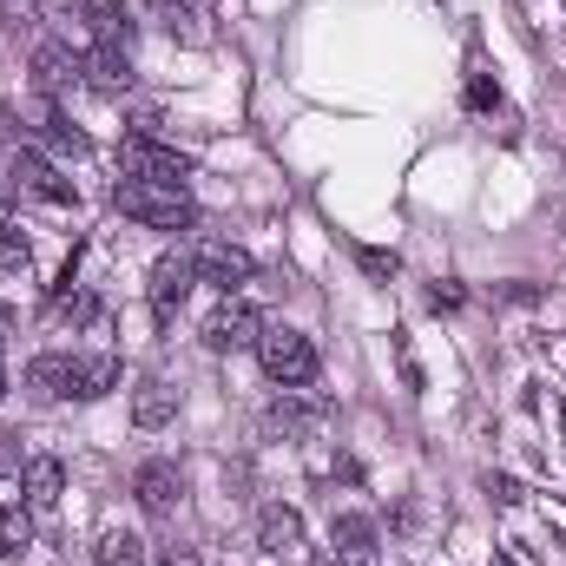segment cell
I'll list each match as a JSON object with an SVG mask.
<instances>
[{
	"mask_svg": "<svg viewBox=\"0 0 566 566\" xmlns=\"http://www.w3.org/2000/svg\"><path fill=\"white\" fill-rule=\"evenodd\" d=\"M113 205H119L126 218L151 224V231H191V224H198V205H191V191H185V185L119 178V185H113Z\"/></svg>",
	"mask_w": 566,
	"mask_h": 566,
	"instance_id": "cell-1",
	"label": "cell"
},
{
	"mask_svg": "<svg viewBox=\"0 0 566 566\" xmlns=\"http://www.w3.org/2000/svg\"><path fill=\"white\" fill-rule=\"evenodd\" d=\"M33 80H40V93H66V86L86 80V53H73L66 40H40L33 46Z\"/></svg>",
	"mask_w": 566,
	"mask_h": 566,
	"instance_id": "cell-6",
	"label": "cell"
},
{
	"mask_svg": "<svg viewBox=\"0 0 566 566\" xmlns=\"http://www.w3.org/2000/svg\"><path fill=\"white\" fill-rule=\"evenodd\" d=\"M356 264H363V277H376V283L396 277V251H356Z\"/></svg>",
	"mask_w": 566,
	"mask_h": 566,
	"instance_id": "cell-23",
	"label": "cell"
},
{
	"mask_svg": "<svg viewBox=\"0 0 566 566\" xmlns=\"http://www.w3.org/2000/svg\"><path fill=\"white\" fill-rule=\"evenodd\" d=\"M258 363H264V376L277 389H310L316 382V343L303 329H290V323H271L258 336Z\"/></svg>",
	"mask_w": 566,
	"mask_h": 566,
	"instance_id": "cell-2",
	"label": "cell"
},
{
	"mask_svg": "<svg viewBox=\"0 0 566 566\" xmlns=\"http://www.w3.org/2000/svg\"><path fill=\"white\" fill-rule=\"evenodd\" d=\"M303 389H283V402H271V428H283V434H303L310 422H323L329 416V402H296Z\"/></svg>",
	"mask_w": 566,
	"mask_h": 566,
	"instance_id": "cell-19",
	"label": "cell"
},
{
	"mask_svg": "<svg viewBox=\"0 0 566 566\" xmlns=\"http://www.w3.org/2000/svg\"><path fill=\"white\" fill-rule=\"evenodd\" d=\"M119 356H86V363H73V396L80 402H99L106 389H119Z\"/></svg>",
	"mask_w": 566,
	"mask_h": 566,
	"instance_id": "cell-15",
	"label": "cell"
},
{
	"mask_svg": "<svg viewBox=\"0 0 566 566\" xmlns=\"http://www.w3.org/2000/svg\"><path fill=\"white\" fill-rule=\"evenodd\" d=\"M13 191H33V198H46V205H73V198H80L73 178H60L40 151H13Z\"/></svg>",
	"mask_w": 566,
	"mask_h": 566,
	"instance_id": "cell-8",
	"label": "cell"
},
{
	"mask_svg": "<svg viewBox=\"0 0 566 566\" xmlns=\"http://www.w3.org/2000/svg\"><path fill=\"white\" fill-rule=\"evenodd\" d=\"M165 566H198V554L191 547H165Z\"/></svg>",
	"mask_w": 566,
	"mask_h": 566,
	"instance_id": "cell-26",
	"label": "cell"
},
{
	"mask_svg": "<svg viewBox=\"0 0 566 566\" xmlns=\"http://www.w3.org/2000/svg\"><path fill=\"white\" fill-rule=\"evenodd\" d=\"M171 416H178V389H171L165 376H139V389H133V422L165 428Z\"/></svg>",
	"mask_w": 566,
	"mask_h": 566,
	"instance_id": "cell-13",
	"label": "cell"
},
{
	"mask_svg": "<svg viewBox=\"0 0 566 566\" xmlns=\"http://www.w3.org/2000/svg\"><path fill=\"white\" fill-rule=\"evenodd\" d=\"M86 27H93V40L99 46H126L133 40V20H126V7L119 0H86V13H80Z\"/></svg>",
	"mask_w": 566,
	"mask_h": 566,
	"instance_id": "cell-16",
	"label": "cell"
},
{
	"mask_svg": "<svg viewBox=\"0 0 566 566\" xmlns=\"http://www.w3.org/2000/svg\"><path fill=\"white\" fill-rule=\"evenodd\" d=\"M329 541H336L343 560H369V554H376V521H363V514H336Z\"/></svg>",
	"mask_w": 566,
	"mask_h": 566,
	"instance_id": "cell-18",
	"label": "cell"
},
{
	"mask_svg": "<svg viewBox=\"0 0 566 566\" xmlns=\"http://www.w3.org/2000/svg\"><path fill=\"white\" fill-rule=\"evenodd\" d=\"M119 165H126V178H151V185H185L191 178V158L185 151L151 145V139H126L119 145Z\"/></svg>",
	"mask_w": 566,
	"mask_h": 566,
	"instance_id": "cell-3",
	"label": "cell"
},
{
	"mask_svg": "<svg viewBox=\"0 0 566 566\" xmlns=\"http://www.w3.org/2000/svg\"><path fill=\"white\" fill-rule=\"evenodd\" d=\"M7 336H13V303H0V349H7Z\"/></svg>",
	"mask_w": 566,
	"mask_h": 566,
	"instance_id": "cell-27",
	"label": "cell"
},
{
	"mask_svg": "<svg viewBox=\"0 0 566 566\" xmlns=\"http://www.w3.org/2000/svg\"><path fill=\"white\" fill-rule=\"evenodd\" d=\"M40 139L60 145V151H73V158H86V133H73V126H66L60 113H46V119H40Z\"/></svg>",
	"mask_w": 566,
	"mask_h": 566,
	"instance_id": "cell-21",
	"label": "cell"
},
{
	"mask_svg": "<svg viewBox=\"0 0 566 566\" xmlns=\"http://www.w3.org/2000/svg\"><path fill=\"white\" fill-rule=\"evenodd\" d=\"M468 106H474V113H494V106H501V86L474 80V86H468Z\"/></svg>",
	"mask_w": 566,
	"mask_h": 566,
	"instance_id": "cell-24",
	"label": "cell"
},
{
	"mask_svg": "<svg viewBox=\"0 0 566 566\" xmlns=\"http://www.w3.org/2000/svg\"><path fill=\"white\" fill-rule=\"evenodd\" d=\"M93 566H145V541L133 527H106L93 541Z\"/></svg>",
	"mask_w": 566,
	"mask_h": 566,
	"instance_id": "cell-17",
	"label": "cell"
},
{
	"mask_svg": "<svg viewBox=\"0 0 566 566\" xmlns=\"http://www.w3.org/2000/svg\"><path fill=\"white\" fill-rule=\"evenodd\" d=\"M191 264H198V277L218 283L224 296H231L238 283H251V271H258V264H251V251H244V244H224V238H211V244H205Z\"/></svg>",
	"mask_w": 566,
	"mask_h": 566,
	"instance_id": "cell-7",
	"label": "cell"
},
{
	"mask_svg": "<svg viewBox=\"0 0 566 566\" xmlns=\"http://www.w3.org/2000/svg\"><path fill=\"white\" fill-rule=\"evenodd\" d=\"M7 198H13V185H0V205H7Z\"/></svg>",
	"mask_w": 566,
	"mask_h": 566,
	"instance_id": "cell-31",
	"label": "cell"
},
{
	"mask_svg": "<svg viewBox=\"0 0 566 566\" xmlns=\"http://www.w3.org/2000/svg\"><path fill=\"white\" fill-rule=\"evenodd\" d=\"M20 494H27V507H60V494H66V468L53 461V454H33L27 468H20Z\"/></svg>",
	"mask_w": 566,
	"mask_h": 566,
	"instance_id": "cell-10",
	"label": "cell"
},
{
	"mask_svg": "<svg viewBox=\"0 0 566 566\" xmlns=\"http://www.w3.org/2000/svg\"><path fill=\"white\" fill-rule=\"evenodd\" d=\"M53 13H73V20H80V13H86V0H53Z\"/></svg>",
	"mask_w": 566,
	"mask_h": 566,
	"instance_id": "cell-28",
	"label": "cell"
},
{
	"mask_svg": "<svg viewBox=\"0 0 566 566\" xmlns=\"http://www.w3.org/2000/svg\"><path fill=\"white\" fill-rule=\"evenodd\" d=\"M494 566H521V560H514V554H494Z\"/></svg>",
	"mask_w": 566,
	"mask_h": 566,
	"instance_id": "cell-30",
	"label": "cell"
},
{
	"mask_svg": "<svg viewBox=\"0 0 566 566\" xmlns=\"http://www.w3.org/2000/svg\"><path fill=\"white\" fill-rule=\"evenodd\" d=\"M258 547L277 554V560H296V554H303V514H296V507H264V521H258Z\"/></svg>",
	"mask_w": 566,
	"mask_h": 566,
	"instance_id": "cell-11",
	"label": "cell"
},
{
	"mask_svg": "<svg viewBox=\"0 0 566 566\" xmlns=\"http://www.w3.org/2000/svg\"><path fill=\"white\" fill-rule=\"evenodd\" d=\"M191 283H198V264L171 251V258L151 264V303H158V310H178V303L191 296Z\"/></svg>",
	"mask_w": 566,
	"mask_h": 566,
	"instance_id": "cell-12",
	"label": "cell"
},
{
	"mask_svg": "<svg viewBox=\"0 0 566 566\" xmlns=\"http://www.w3.org/2000/svg\"><path fill=\"white\" fill-rule=\"evenodd\" d=\"M33 547V514L27 507H0V554H27Z\"/></svg>",
	"mask_w": 566,
	"mask_h": 566,
	"instance_id": "cell-20",
	"label": "cell"
},
{
	"mask_svg": "<svg viewBox=\"0 0 566 566\" xmlns=\"http://www.w3.org/2000/svg\"><path fill=\"white\" fill-rule=\"evenodd\" d=\"M86 86L106 93V99L133 93V60H126V46H93V53H86Z\"/></svg>",
	"mask_w": 566,
	"mask_h": 566,
	"instance_id": "cell-9",
	"label": "cell"
},
{
	"mask_svg": "<svg viewBox=\"0 0 566 566\" xmlns=\"http://www.w3.org/2000/svg\"><path fill=\"white\" fill-rule=\"evenodd\" d=\"M27 264H33V244L0 218V271H27Z\"/></svg>",
	"mask_w": 566,
	"mask_h": 566,
	"instance_id": "cell-22",
	"label": "cell"
},
{
	"mask_svg": "<svg viewBox=\"0 0 566 566\" xmlns=\"http://www.w3.org/2000/svg\"><path fill=\"white\" fill-rule=\"evenodd\" d=\"M13 468H27V461H20V434L0 428V474H13Z\"/></svg>",
	"mask_w": 566,
	"mask_h": 566,
	"instance_id": "cell-25",
	"label": "cell"
},
{
	"mask_svg": "<svg viewBox=\"0 0 566 566\" xmlns=\"http://www.w3.org/2000/svg\"><path fill=\"white\" fill-rule=\"evenodd\" d=\"M0 396H7V369H0Z\"/></svg>",
	"mask_w": 566,
	"mask_h": 566,
	"instance_id": "cell-32",
	"label": "cell"
},
{
	"mask_svg": "<svg viewBox=\"0 0 566 566\" xmlns=\"http://www.w3.org/2000/svg\"><path fill=\"white\" fill-rule=\"evenodd\" d=\"M133 494H139L145 514H178V501H185V474H178V461H139V474H133Z\"/></svg>",
	"mask_w": 566,
	"mask_h": 566,
	"instance_id": "cell-5",
	"label": "cell"
},
{
	"mask_svg": "<svg viewBox=\"0 0 566 566\" xmlns=\"http://www.w3.org/2000/svg\"><path fill=\"white\" fill-rule=\"evenodd\" d=\"M316 566H369V560H343V554H329V560H316Z\"/></svg>",
	"mask_w": 566,
	"mask_h": 566,
	"instance_id": "cell-29",
	"label": "cell"
},
{
	"mask_svg": "<svg viewBox=\"0 0 566 566\" xmlns=\"http://www.w3.org/2000/svg\"><path fill=\"white\" fill-rule=\"evenodd\" d=\"M258 336H264V316H258L251 303H231V296H224V310L205 323V349H218V356H231V349H258Z\"/></svg>",
	"mask_w": 566,
	"mask_h": 566,
	"instance_id": "cell-4",
	"label": "cell"
},
{
	"mask_svg": "<svg viewBox=\"0 0 566 566\" xmlns=\"http://www.w3.org/2000/svg\"><path fill=\"white\" fill-rule=\"evenodd\" d=\"M27 389L40 402H66L73 396V356H33L27 363Z\"/></svg>",
	"mask_w": 566,
	"mask_h": 566,
	"instance_id": "cell-14",
	"label": "cell"
}]
</instances>
